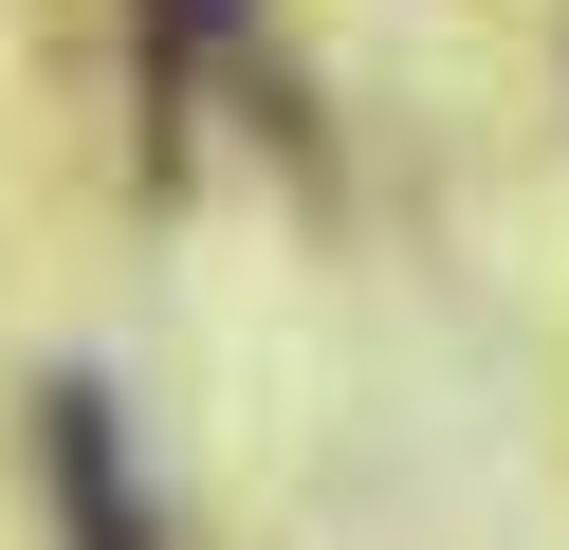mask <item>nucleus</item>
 Returning <instances> with one entry per match:
<instances>
[{
	"instance_id": "nucleus-1",
	"label": "nucleus",
	"mask_w": 569,
	"mask_h": 550,
	"mask_svg": "<svg viewBox=\"0 0 569 550\" xmlns=\"http://www.w3.org/2000/svg\"><path fill=\"white\" fill-rule=\"evenodd\" d=\"M38 496H56V550H166L148 459H129V403L92 386V367H56V386H38Z\"/></svg>"
},
{
	"instance_id": "nucleus-2",
	"label": "nucleus",
	"mask_w": 569,
	"mask_h": 550,
	"mask_svg": "<svg viewBox=\"0 0 569 550\" xmlns=\"http://www.w3.org/2000/svg\"><path fill=\"white\" fill-rule=\"evenodd\" d=\"M129 37H148V110H184L202 73L258 37V0H129Z\"/></svg>"
}]
</instances>
